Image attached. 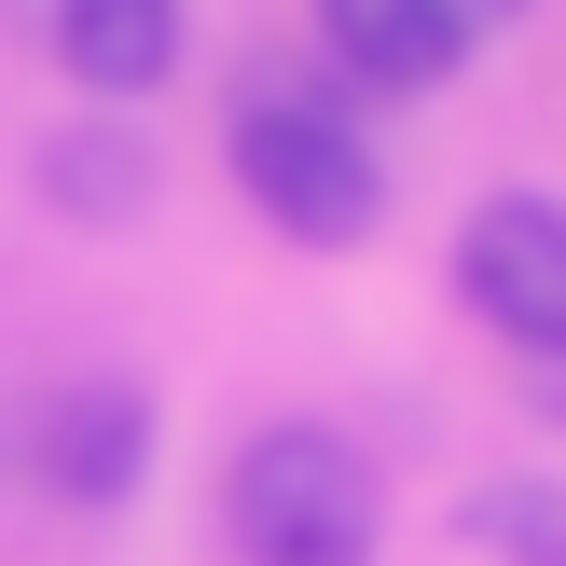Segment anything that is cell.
<instances>
[{"mask_svg": "<svg viewBox=\"0 0 566 566\" xmlns=\"http://www.w3.org/2000/svg\"><path fill=\"white\" fill-rule=\"evenodd\" d=\"M221 153H235V193H249L291 249H359V235L387 221L374 138H359L318 83H249L235 125H221Z\"/></svg>", "mask_w": 566, "mask_h": 566, "instance_id": "1", "label": "cell"}, {"mask_svg": "<svg viewBox=\"0 0 566 566\" xmlns=\"http://www.w3.org/2000/svg\"><path fill=\"white\" fill-rule=\"evenodd\" d=\"M221 525H235L249 566H374V457H359L346 429H249L235 470H221Z\"/></svg>", "mask_w": 566, "mask_h": 566, "instance_id": "2", "label": "cell"}, {"mask_svg": "<svg viewBox=\"0 0 566 566\" xmlns=\"http://www.w3.org/2000/svg\"><path fill=\"white\" fill-rule=\"evenodd\" d=\"M457 291L484 332H512L525 359L566 346V208L553 193H484L457 221Z\"/></svg>", "mask_w": 566, "mask_h": 566, "instance_id": "3", "label": "cell"}, {"mask_svg": "<svg viewBox=\"0 0 566 566\" xmlns=\"http://www.w3.org/2000/svg\"><path fill=\"white\" fill-rule=\"evenodd\" d=\"M28 470H42V497H70V512H125V497L153 484V401H138L125 374L55 387V401L28 415Z\"/></svg>", "mask_w": 566, "mask_h": 566, "instance_id": "4", "label": "cell"}, {"mask_svg": "<svg viewBox=\"0 0 566 566\" xmlns=\"http://www.w3.org/2000/svg\"><path fill=\"white\" fill-rule=\"evenodd\" d=\"M180 42H193V14H180V0H55V70H70L97 111L166 97Z\"/></svg>", "mask_w": 566, "mask_h": 566, "instance_id": "5", "label": "cell"}, {"mask_svg": "<svg viewBox=\"0 0 566 566\" xmlns=\"http://www.w3.org/2000/svg\"><path fill=\"white\" fill-rule=\"evenodd\" d=\"M318 42L374 97H429V83H457L470 28H457V0H318Z\"/></svg>", "mask_w": 566, "mask_h": 566, "instance_id": "6", "label": "cell"}, {"mask_svg": "<svg viewBox=\"0 0 566 566\" xmlns=\"http://www.w3.org/2000/svg\"><path fill=\"white\" fill-rule=\"evenodd\" d=\"M42 193L70 221H125L138 193H153V153H138L125 125H70V138H42Z\"/></svg>", "mask_w": 566, "mask_h": 566, "instance_id": "7", "label": "cell"}, {"mask_svg": "<svg viewBox=\"0 0 566 566\" xmlns=\"http://www.w3.org/2000/svg\"><path fill=\"white\" fill-rule=\"evenodd\" d=\"M470 539L512 553V566H566V497H553V484H497L484 512H470Z\"/></svg>", "mask_w": 566, "mask_h": 566, "instance_id": "8", "label": "cell"}, {"mask_svg": "<svg viewBox=\"0 0 566 566\" xmlns=\"http://www.w3.org/2000/svg\"><path fill=\"white\" fill-rule=\"evenodd\" d=\"M525 387H539V415L566 429V346H553V359H525Z\"/></svg>", "mask_w": 566, "mask_h": 566, "instance_id": "9", "label": "cell"}, {"mask_svg": "<svg viewBox=\"0 0 566 566\" xmlns=\"http://www.w3.org/2000/svg\"><path fill=\"white\" fill-rule=\"evenodd\" d=\"M525 14V0H457V28H512Z\"/></svg>", "mask_w": 566, "mask_h": 566, "instance_id": "10", "label": "cell"}]
</instances>
